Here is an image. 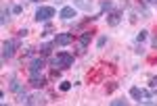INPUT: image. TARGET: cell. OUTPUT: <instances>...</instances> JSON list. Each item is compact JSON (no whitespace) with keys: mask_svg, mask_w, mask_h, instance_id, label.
I'll use <instances>...</instances> for the list:
<instances>
[{"mask_svg":"<svg viewBox=\"0 0 157 106\" xmlns=\"http://www.w3.org/2000/svg\"><path fill=\"white\" fill-rule=\"evenodd\" d=\"M73 65V54H69V52H57V56H52L50 58V67L52 69H69Z\"/></svg>","mask_w":157,"mask_h":106,"instance_id":"cell-1","label":"cell"},{"mask_svg":"<svg viewBox=\"0 0 157 106\" xmlns=\"http://www.w3.org/2000/svg\"><path fill=\"white\" fill-rule=\"evenodd\" d=\"M130 98L136 100L138 104H153V92H149V90H143V87H130Z\"/></svg>","mask_w":157,"mask_h":106,"instance_id":"cell-2","label":"cell"},{"mask_svg":"<svg viewBox=\"0 0 157 106\" xmlns=\"http://www.w3.org/2000/svg\"><path fill=\"white\" fill-rule=\"evenodd\" d=\"M52 17H57V12H55L52 6H40V9L36 11V15H34V21H36V23H40V21L46 23V21L52 19Z\"/></svg>","mask_w":157,"mask_h":106,"instance_id":"cell-3","label":"cell"},{"mask_svg":"<svg viewBox=\"0 0 157 106\" xmlns=\"http://www.w3.org/2000/svg\"><path fill=\"white\" fill-rule=\"evenodd\" d=\"M17 46H19V40H6V42H2V62L13 58Z\"/></svg>","mask_w":157,"mask_h":106,"instance_id":"cell-4","label":"cell"},{"mask_svg":"<svg viewBox=\"0 0 157 106\" xmlns=\"http://www.w3.org/2000/svg\"><path fill=\"white\" fill-rule=\"evenodd\" d=\"M44 67H46V60H44V56H38V58H34L32 62H29V67H27V71H29V77H32V75H40Z\"/></svg>","mask_w":157,"mask_h":106,"instance_id":"cell-5","label":"cell"},{"mask_svg":"<svg viewBox=\"0 0 157 106\" xmlns=\"http://www.w3.org/2000/svg\"><path fill=\"white\" fill-rule=\"evenodd\" d=\"M71 42H73V34H57L52 40L55 46H69Z\"/></svg>","mask_w":157,"mask_h":106,"instance_id":"cell-6","label":"cell"},{"mask_svg":"<svg viewBox=\"0 0 157 106\" xmlns=\"http://www.w3.org/2000/svg\"><path fill=\"white\" fill-rule=\"evenodd\" d=\"M75 15H78V9H75V6H63L59 11V17L63 21H71Z\"/></svg>","mask_w":157,"mask_h":106,"instance_id":"cell-7","label":"cell"},{"mask_svg":"<svg viewBox=\"0 0 157 106\" xmlns=\"http://www.w3.org/2000/svg\"><path fill=\"white\" fill-rule=\"evenodd\" d=\"M121 12L120 11H111V12H107V25L109 27H117V25L121 23Z\"/></svg>","mask_w":157,"mask_h":106,"instance_id":"cell-8","label":"cell"},{"mask_svg":"<svg viewBox=\"0 0 157 106\" xmlns=\"http://www.w3.org/2000/svg\"><path fill=\"white\" fill-rule=\"evenodd\" d=\"M29 85H32L34 90H40V87L46 85V79H44L42 75H32V77H29Z\"/></svg>","mask_w":157,"mask_h":106,"instance_id":"cell-9","label":"cell"},{"mask_svg":"<svg viewBox=\"0 0 157 106\" xmlns=\"http://www.w3.org/2000/svg\"><path fill=\"white\" fill-rule=\"evenodd\" d=\"M73 6L80 9V11H86V12L92 11V2H88V0H73Z\"/></svg>","mask_w":157,"mask_h":106,"instance_id":"cell-10","label":"cell"},{"mask_svg":"<svg viewBox=\"0 0 157 106\" xmlns=\"http://www.w3.org/2000/svg\"><path fill=\"white\" fill-rule=\"evenodd\" d=\"M11 11H13V6H2V19H0V23L2 25H9V21H11Z\"/></svg>","mask_w":157,"mask_h":106,"instance_id":"cell-11","label":"cell"},{"mask_svg":"<svg viewBox=\"0 0 157 106\" xmlns=\"http://www.w3.org/2000/svg\"><path fill=\"white\" fill-rule=\"evenodd\" d=\"M90 40H92V34H90V31H84V34L80 35V48L84 50V48L90 44Z\"/></svg>","mask_w":157,"mask_h":106,"instance_id":"cell-12","label":"cell"},{"mask_svg":"<svg viewBox=\"0 0 157 106\" xmlns=\"http://www.w3.org/2000/svg\"><path fill=\"white\" fill-rule=\"evenodd\" d=\"M46 100H44V96L42 94H34V96H29V100H27V104H44Z\"/></svg>","mask_w":157,"mask_h":106,"instance_id":"cell-13","label":"cell"},{"mask_svg":"<svg viewBox=\"0 0 157 106\" xmlns=\"http://www.w3.org/2000/svg\"><path fill=\"white\" fill-rule=\"evenodd\" d=\"M9 87H11V92H15V94L23 92V85H21V83L17 81V77H13V79H11V85H9Z\"/></svg>","mask_w":157,"mask_h":106,"instance_id":"cell-14","label":"cell"},{"mask_svg":"<svg viewBox=\"0 0 157 106\" xmlns=\"http://www.w3.org/2000/svg\"><path fill=\"white\" fill-rule=\"evenodd\" d=\"M52 46H55V44H50V42L42 44V46H40V54H42V56H48L50 52H52Z\"/></svg>","mask_w":157,"mask_h":106,"instance_id":"cell-15","label":"cell"},{"mask_svg":"<svg viewBox=\"0 0 157 106\" xmlns=\"http://www.w3.org/2000/svg\"><path fill=\"white\" fill-rule=\"evenodd\" d=\"M101 11L103 12H111L113 11V2H111V0H101Z\"/></svg>","mask_w":157,"mask_h":106,"instance_id":"cell-16","label":"cell"},{"mask_svg":"<svg viewBox=\"0 0 157 106\" xmlns=\"http://www.w3.org/2000/svg\"><path fill=\"white\" fill-rule=\"evenodd\" d=\"M147 34H149L147 29H140V34L136 35V42H138V44H143V42H145V40H147Z\"/></svg>","mask_w":157,"mask_h":106,"instance_id":"cell-17","label":"cell"},{"mask_svg":"<svg viewBox=\"0 0 157 106\" xmlns=\"http://www.w3.org/2000/svg\"><path fill=\"white\" fill-rule=\"evenodd\" d=\"M59 90L61 92H69V90H71V81H61Z\"/></svg>","mask_w":157,"mask_h":106,"instance_id":"cell-18","label":"cell"},{"mask_svg":"<svg viewBox=\"0 0 157 106\" xmlns=\"http://www.w3.org/2000/svg\"><path fill=\"white\" fill-rule=\"evenodd\" d=\"M128 104V100H124V98H120V100H111V106H126Z\"/></svg>","mask_w":157,"mask_h":106,"instance_id":"cell-19","label":"cell"},{"mask_svg":"<svg viewBox=\"0 0 157 106\" xmlns=\"http://www.w3.org/2000/svg\"><path fill=\"white\" fill-rule=\"evenodd\" d=\"M105 44H107V35H101V37L97 40V48H103Z\"/></svg>","mask_w":157,"mask_h":106,"instance_id":"cell-20","label":"cell"},{"mask_svg":"<svg viewBox=\"0 0 157 106\" xmlns=\"http://www.w3.org/2000/svg\"><path fill=\"white\" fill-rule=\"evenodd\" d=\"M23 12V6H19V4H13V15H21Z\"/></svg>","mask_w":157,"mask_h":106,"instance_id":"cell-21","label":"cell"},{"mask_svg":"<svg viewBox=\"0 0 157 106\" xmlns=\"http://www.w3.org/2000/svg\"><path fill=\"white\" fill-rule=\"evenodd\" d=\"M149 87H157V75L149 77Z\"/></svg>","mask_w":157,"mask_h":106,"instance_id":"cell-22","label":"cell"},{"mask_svg":"<svg viewBox=\"0 0 157 106\" xmlns=\"http://www.w3.org/2000/svg\"><path fill=\"white\" fill-rule=\"evenodd\" d=\"M27 34H29V31H27V29L23 27V29H19V31H17V37H25Z\"/></svg>","mask_w":157,"mask_h":106,"instance_id":"cell-23","label":"cell"},{"mask_svg":"<svg viewBox=\"0 0 157 106\" xmlns=\"http://www.w3.org/2000/svg\"><path fill=\"white\" fill-rule=\"evenodd\" d=\"M136 54H145V50H143V46H136V50H134Z\"/></svg>","mask_w":157,"mask_h":106,"instance_id":"cell-24","label":"cell"},{"mask_svg":"<svg viewBox=\"0 0 157 106\" xmlns=\"http://www.w3.org/2000/svg\"><path fill=\"white\" fill-rule=\"evenodd\" d=\"M151 46H153V48H157V37H153V42H151Z\"/></svg>","mask_w":157,"mask_h":106,"instance_id":"cell-25","label":"cell"},{"mask_svg":"<svg viewBox=\"0 0 157 106\" xmlns=\"http://www.w3.org/2000/svg\"><path fill=\"white\" fill-rule=\"evenodd\" d=\"M153 96H157V87H153Z\"/></svg>","mask_w":157,"mask_h":106,"instance_id":"cell-26","label":"cell"},{"mask_svg":"<svg viewBox=\"0 0 157 106\" xmlns=\"http://www.w3.org/2000/svg\"><path fill=\"white\" fill-rule=\"evenodd\" d=\"M151 4H155V6H157V0H153V2H151Z\"/></svg>","mask_w":157,"mask_h":106,"instance_id":"cell-27","label":"cell"},{"mask_svg":"<svg viewBox=\"0 0 157 106\" xmlns=\"http://www.w3.org/2000/svg\"><path fill=\"white\" fill-rule=\"evenodd\" d=\"M29 2H38V0H29Z\"/></svg>","mask_w":157,"mask_h":106,"instance_id":"cell-28","label":"cell"},{"mask_svg":"<svg viewBox=\"0 0 157 106\" xmlns=\"http://www.w3.org/2000/svg\"><path fill=\"white\" fill-rule=\"evenodd\" d=\"M145 2H153V0H145Z\"/></svg>","mask_w":157,"mask_h":106,"instance_id":"cell-29","label":"cell"},{"mask_svg":"<svg viewBox=\"0 0 157 106\" xmlns=\"http://www.w3.org/2000/svg\"><path fill=\"white\" fill-rule=\"evenodd\" d=\"M57 2H61V0H57Z\"/></svg>","mask_w":157,"mask_h":106,"instance_id":"cell-30","label":"cell"}]
</instances>
